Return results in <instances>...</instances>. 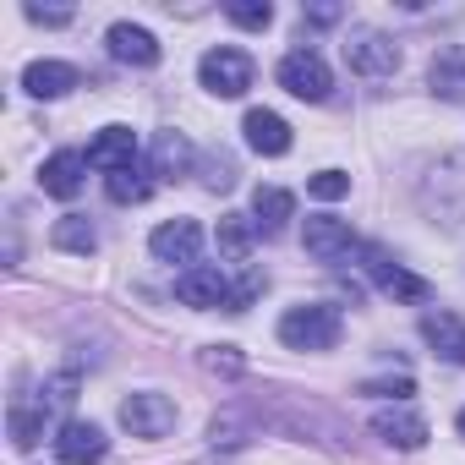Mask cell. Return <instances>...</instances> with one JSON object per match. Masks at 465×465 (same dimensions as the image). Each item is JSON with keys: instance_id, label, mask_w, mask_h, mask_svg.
Segmentation results:
<instances>
[{"instance_id": "cell-1", "label": "cell", "mask_w": 465, "mask_h": 465, "mask_svg": "<svg viewBox=\"0 0 465 465\" xmlns=\"http://www.w3.org/2000/svg\"><path fill=\"white\" fill-rule=\"evenodd\" d=\"M340 334H345V318L329 302H302L280 318V345H291V351H334Z\"/></svg>"}, {"instance_id": "cell-2", "label": "cell", "mask_w": 465, "mask_h": 465, "mask_svg": "<svg viewBox=\"0 0 465 465\" xmlns=\"http://www.w3.org/2000/svg\"><path fill=\"white\" fill-rule=\"evenodd\" d=\"M197 77H203V88L219 94V99H242V94L252 88V55L236 50V45H219V50H208V55L197 61Z\"/></svg>"}, {"instance_id": "cell-3", "label": "cell", "mask_w": 465, "mask_h": 465, "mask_svg": "<svg viewBox=\"0 0 465 465\" xmlns=\"http://www.w3.org/2000/svg\"><path fill=\"white\" fill-rule=\"evenodd\" d=\"M340 50H345V66L356 77H394V66H400V45L378 28H351V39Z\"/></svg>"}, {"instance_id": "cell-4", "label": "cell", "mask_w": 465, "mask_h": 465, "mask_svg": "<svg viewBox=\"0 0 465 465\" xmlns=\"http://www.w3.org/2000/svg\"><path fill=\"white\" fill-rule=\"evenodd\" d=\"M361 269H367V280H372L389 302H427V296H432V285H427L421 274L400 269L383 247H361Z\"/></svg>"}, {"instance_id": "cell-5", "label": "cell", "mask_w": 465, "mask_h": 465, "mask_svg": "<svg viewBox=\"0 0 465 465\" xmlns=\"http://www.w3.org/2000/svg\"><path fill=\"white\" fill-rule=\"evenodd\" d=\"M280 88L296 94V99H307V104H323L329 88H334V77H329V66H323L318 50H291L280 61Z\"/></svg>"}, {"instance_id": "cell-6", "label": "cell", "mask_w": 465, "mask_h": 465, "mask_svg": "<svg viewBox=\"0 0 465 465\" xmlns=\"http://www.w3.org/2000/svg\"><path fill=\"white\" fill-rule=\"evenodd\" d=\"M121 427L132 438H164L175 427V400H164L153 389H137V394L121 400Z\"/></svg>"}, {"instance_id": "cell-7", "label": "cell", "mask_w": 465, "mask_h": 465, "mask_svg": "<svg viewBox=\"0 0 465 465\" xmlns=\"http://www.w3.org/2000/svg\"><path fill=\"white\" fill-rule=\"evenodd\" d=\"M148 247H153V258H159V263H186V269H197V252H203V224H197V219H164L153 236H148Z\"/></svg>"}, {"instance_id": "cell-8", "label": "cell", "mask_w": 465, "mask_h": 465, "mask_svg": "<svg viewBox=\"0 0 465 465\" xmlns=\"http://www.w3.org/2000/svg\"><path fill=\"white\" fill-rule=\"evenodd\" d=\"M307 252H312L318 263H345L351 252H361V242H356L351 219L318 213V219H307Z\"/></svg>"}, {"instance_id": "cell-9", "label": "cell", "mask_w": 465, "mask_h": 465, "mask_svg": "<svg viewBox=\"0 0 465 465\" xmlns=\"http://www.w3.org/2000/svg\"><path fill=\"white\" fill-rule=\"evenodd\" d=\"M104 454H110V438H104L99 421H66L55 432V460L61 465H99Z\"/></svg>"}, {"instance_id": "cell-10", "label": "cell", "mask_w": 465, "mask_h": 465, "mask_svg": "<svg viewBox=\"0 0 465 465\" xmlns=\"http://www.w3.org/2000/svg\"><path fill=\"white\" fill-rule=\"evenodd\" d=\"M104 50H110L121 66H137V72L159 66V39H153L148 28H137V23H115V28L104 34Z\"/></svg>"}, {"instance_id": "cell-11", "label": "cell", "mask_w": 465, "mask_h": 465, "mask_svg": "<svg viewBox=\"0 0 465 465\" xmlns=\"http://www.w3.org/2000/svg\"><path fill=\"white\" fill-rule=\"evenodd\" d=\"M175 296H181L186 307H197V312H208V307H230V280H224L219 269L197 263V269H181Z\"/></svg>"}, {"instance_id": "cell-12", "label": "cell", "mask_w": 465, "mask_h": 465, "mask_svg": "<svg viewBox=\"0 0 465 465\" xmlns=\"http://www.w3.org/2000/svg\"><path fill=\"white\" fill-rule=\"evenodd\" d=\"M88 164L115 175V170H132L137 164V132L132 126H104L94 143H88Z\"/></svg>"}, {"instance_id": "cell-13", "label": "cell", "mask_w": 465, "mask_h": 465, "mask_svg": "<svg viewBox=\"0 0 465 465\" xmlns=\"http://www.w3.org/2000/svg\"><path fill=\"white\" fill-rule=\"evenodd\" d=\"M83 181H88V153H72V148L50 153L45 170H39V186H45L50 197H61V203H72V197L83 192Z\"/></svg>"}, {"instance_id": "cell-14", "label": "cell", "mask_w": 465, "mask_h": 465, "mask_svg": "<svg viewBox=\"0 0 465 465\" xmlns=\"http://www.w3.org/2000/svg\"><path fill=\"white\" fill-rule=\"evenodd\" d=\"M242 132H247V148H252V153H263V159L291 153V121H285V115H274V110H247Z\"/></svg>"}, {"instance_id": "cell-15", "label": "cell", "mask_w": 465, "mask_h": 465, "mask_svg": "<svg viewBox=\"0 0 465 465\" xmlns=\"http://www.w3.org/2000/svg\"><path fill=\"white\" fill-rule=\"evenodd\" d=\"M421 340L432 345V356L465 367V318L460 312H427L421 318Z\"/></svg>"}, {"instance_id": "cell-16", "label": "cell", "mask_w": 465, "mask_h": 465, "mask_svg": "<svg viewBox=\"0 0 465 465\" xmlns=\"http://www.w3.org/2000/svg\"><path fill=\"white\" fill-rule=\"evenodd\" d=\"M372 432H378L389 449H421V443H427V421H421L411 405L378 411V416H372Z\"/></svg>"}, {"instance_id": "cell-17", "label": "cell", "mask_w": 465, "mask_h": 465, "mask_svg": "<svg viewBox=\"0 0 465 465\" xmlns=\"http://www.w3.org/2000/svg\"><path fill=\"white\" fill-rule=\"evenodd\" d=\"M77 83H83V72L66 66V61H34V66L23 72V88H28L34 99H61V94H72Z\"/></svg>"}, {"instance_id": "cell-18", "label": "cell", "mask_w": 465, "mask_h": 465, "mask_svg": "<svg viewBox=\"0 0 465 465\" xmlns=\"http://www.w3.org/2000/svg\"><path fill=\"white\" fill-rule=\"evenodd\" d=\"M291 213H296V197L285 186H258L252 192V224L263 230V236H280V230L291 224Z\"/></svg>"}, {"instance_id": "cell-19", "label": "cell", "mask_w": 465, "mask_h": 465, "mask_svg": "<svg viewBox=\"0 0 465 465\" xmlns=\"http://www.w3.org/2000/svg\"><path fill=\"white\" fill-rule=\"evenodd\" d=\"M427 88L449 104H465V55L460 50H438L427 66Z\"/></svg>"}, {"instance_id": "cell-20", "label": "cell", "mask_w": 465, "mask_h": 465, "mask_svg": "<svg viewBox=\"0 0 465 465\" xmlns=\"http://www.w3.org/2000/svg\"><path fill=\"white\" fill-rule=\"evenodd\" d=\"M50 242H55L61 252L88 258V252H99V230H94V219H88V213H61V219H55V230H50Z\"/></svg>"}, {"instance_id": "cell-21", "label": "cell", "mask_w": 465, "mask_h": 465, "mask_svg": "<svg viewBox=\"0 0 465 465\" xmlns=\"http://www.w3.org/2000/svg\"><path fill=\"white\" fill-rule=\"evenodd\" d=\"M186 170H192V143H186L181 132H159V137H153V175L175 181V175H186Z\"/></svg>"}, {"instance_id": "cell-22", "label": "cell", "mask_w": 465, "mask_h": 465, "mask_svg": "<svg viewBox=\"0 0 465 465\" xmlns=\"http://www.w3.org/2000/svg\"><path fill=\"white\" fill-rule=\"evenodd\" d=\"M252 219H242V213H224L219 219V230H213V242H219V252L230 258V263H247V252H252Z\"/></svg>"}, {"instance_id": "cell-23", "label": "cell", "mask_w": 465, "mask_h": 465, "mask_svg": "<svg viewBox=\"0 0 465 465\" xmlns=\"http://www.w3.org/2000/svg\"><path fill=\"white\" fill-rule=\"evenodd\" d=\"M104 192H110V203L132 208V203H148L153 181H148V170H143V164H132V170H115V175H104Z\"/></svg>"}, {"instance_id": "cell-24", "label": "cell", "mask_w": 465, "mask_h": 465, "mask_svg": "<svg viewBox=\"0 0 465 465\" xmlns=\"http://www.w3.org/2000/svg\"><path fill=\"white\" fill-rule=\"evenodd\" d=\"M6 432H12V443L28 454V449H39V438H45V405L34 411V405H12V416H6Z\"/></svg>"}, {"instance_id": "cell-25", "label": "cell", "mask_w": 465, "mask_h": 465, "mask_svg": "<svg viewBox=\"0 0 465 465\" xmlns=\"http://www.w3.org/2000/svg\"><path fill=\"white\" fill-rule=\"evenodd\" d=\"M197 361H203V372H213V378H242V372H247V356H242L236 345H208V351H197Z\"/></svg>"}, {"instance_id": "cell-26", "label": "cell", "mask_w": 465, "mask_h": 465, "mask_svg": "<svg viewBox=\"0 0 465 465\" xmlns=\"http://www.w3.org/2000/svg\"><path fill=\"white\" fill-rule=\"evenodd\" d=\"M224 17L236 23V28H269L274 23V6H269V0H230Z\"/></svg>"}, {"instance_id": "cell-27", "label": "cell", "mask_w": 465, "mask_h": 465, "mask_svg": "<svg viewBox=\"0 0 465 465\" xmlns=\"http://www.w3.org/2000/svg\"><path fill=\"white\" fill-rule=\"evenodd\" d=\"M263 285H269V274H263V269H247L236 285H230V307H224V312H247V307L263 296Z\"/></svg>"}, {"instance_id": "cell-28", "label": "cell", "mask_w": 465, "mask_h": 465, "mask_svg": "<svg viewBox=\"0 0 465 465\" xmlns=\"http://www.w3.org/2000/svg\"><path fill=\"white\" fill-rule=\"evenodd\" d=\"M307 192H312L318 203H340V197L351 192V175H345V170H318V175L307 181Z\"/></svg>"}, {"instance_id": "cell-29", "label": "cell", "mask_w": 465, "mask_h": 465, "mask_svg": "<svg viewBox=\"0 0 465 465\" xmlns=\"http://www.w3.org/2000/svg\"><path fill=\"white\" fill-rule=\"evenodd\" d=\"M361 394H383V400H394V405H405V400L416 394V383H411L405 372H400V378H367V383H361Z\"/></svg>"}, {"instance_id": "cell-30", "label": "cell", "mask_w": 465, "mask_h": 465, "mask_svg": "<svg viewBox=\"0 0 465 465\" xmlns=\"http://www.w3.org/2000/svg\"><path fill=\"white\" fill-rule=\"evenodd\" d=\"M28 23H39V28H66V23H72V6H28Z\"/></svg>"}, {"instance_id": "cell-31", "label": "cell", "mask_w": 465, "mask_h": 465, "mask_svg": "<svg viewBox=\"0 0 465 465\" xmlns=\"http://www.w3.org/2000/svg\"><path fill=\"white\" fill-rule=\"evenodd\" d=\"M72 400H77V372H61L50 383V405H72Z\"/></svg>"}, {"instance_id": "cell-32", "label": "cell", "mask_w": 465, "mask_h": 465, "mask_svg": "<svg viewBox=\"0 0 465 465\" xmlns=\"http://www.w3.org/2000/svg\"><path fill=\"white\" fill-rule=\"evenodd\" d=\"M203 181H208V192H230V186H236V170L219 159V164H208V175H203Z\"/></svg>"}, {"instance_id": "cell-33", "label": "cell", "mask_w": 465, "mask_h": 465, "mask_svg": "<svg viewBox=\"0 0 465 465\" xmlns=\"http://www.w3.org/2000/svg\"><path fill=\"white\" fill-rule=\"evenodd\" d=\"M340 17H345V12H340V6H329V0H323V6H307V23H312V28H334Z\"/></svg>"}, {"instance_id": "cell-34", "label": "cell", "mask_w": 465, "mask_h": 465, "mask_svg": "<svg viewBox=\"0 0 465 465\" xmlns=\"http://www.w3.org/2000/svg\"><path fill=\"white\" fill-rule=\"evenodd\" d=\"M454 427H460V438H465V411H460V416H454Z\"/></svg>"}]
</instances>
